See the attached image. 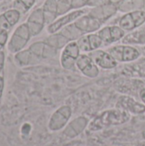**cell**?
I'll list each match as a JSON object with an SVG mask.
<instances>
[{
	"label": "cell",
	"mask_w": 145,
	"mask_h": 146,
	"mask_svg": "<svg viewBox=\"0 0 145 146\" xmlns=\"http://www.w3.org/2000/svg\"><path fill=\"white\" fill-rule=\"evenodd\" d=\"M35 1L36 0H14L12 7L21 14H25L33 6Z\"/></svg>",
	"instance_id": "20"
},
{
	"label": "cell",
	"mask_w": 145,
	"mask_h": 146,
	"mask_svg": "<svg viewBox=\"0 0 145 146\" xmlns=\"http://www.w3.org/2000/svg\"><path fill=\"white\" fill-rule=\"evenodd\" d=\"M21 13L15 9H10L0 15V29H4L10 31L13 27H15L21 18Z\"/></svg>",
	"instance_id": "11"
},
{
	"label": "cell",
	"mask_w": 145,
	"mask_h": 146,
	"mask_svg": "<svg viewBox=\"0 0 145 146\" xmlns=\"http://www.w3.org/2000/svg\"><path fill=\"white\" fill-rule=\"evenodd\" d=\"M15 61L19 66H26L37 62L38 61V56L28 49L27 50L16 53L15 56Z\"/></svg>",
	"instance_id": "17"
},
{
	"label": "cell",
	"mask_w": 145,
	"mask_h": 146,
	"mask_svg": "<svg viewBox=\"0 0 145 146\" xmlns=\"http://www.w3.org/2000/svg\"><path fill=\"white\" fill-rule=\"evenodd\" d=\"M42 9L45 23H52L57 15V0H46Z\"/></svg>",
	"instance_id": "18"
},
{
	"label": "cell",
	"mask_w": 145,
	"mask_h": 146,
	"mask_svg": "<svg viewBox=\"0 0 145 146\" xmlns=\"http://www.w3.org/2000/svg\"><path fill=\"white\" fill-rule=\"evenodd\" d=\"M118 109L127 111L134 115H141L145 113V105L138 103L135 99L130 97H121L117 102Z\"/></svg>",
	"instance_id": "9"
},
{
	"label": "cell",
	"mask_w": 145,
	"mask_h": 146,
	"mask_svg": "<svg viewBox=\"0 0 145 146\" xmlns=\"http://www.w3.org/2000/svg\"><path fill=\"white\" fill-rule=\"evenodd\" d=\"M72 115V110L69 106L64 105L60 107L51 115L48 127L50 131H59L63 128L68 122Z\"/></svg>",
	"instance_id": "3"
},
{
	"label": "cell",
	"mask_w": 145,
	"mask_h": 146,
	"mask_svg": "<svg viewBox=\"0 0 145 146\" xmlns=\"http://www.w3.org/2000/svg\"><path fill=\"white\" fill-rule=\"evenodd\" d=\"M79 56V47L76 42H71L64 48L62 56V66L66 69H71L73 68Z\"/></svg>",
	"instance_id": "5"
},
{
	"label": "cell",
	"mask_w": 145,
	"mask_h": 146,
	"mask_svg": "<svg viewBox=\"0 0 145 146\" xmlns=\"http://www.w3.org/2000/svg\"><path fill=\"white\" fill-rule=\"evenodd\" d=\"M5 62V53L3 50H0V74L3 69Z\"/></svg>",
	"instance_id": "24"
},
{
	"label": "cell",
	"mask_w": 145,
	"mask_h": 146,
	"mask_svg": "<svg viewBox=\"0 0 145 146\" xmlns=\"http://www.w3.org/2000/svg\"><path fill=\"white\" fill-rule=\"evenodd\" d=\"M3 90H4V79L2 75H0V101L3 94Z\"/></svg>",
	"instance_id": "25"
},
{
	"label": "cell",
	"mask_w": 145,
	"mask_h": 146,
	"mask_svg": "<svg viewBox=\"0 0 145 146\" xmlns=\"http://www.w3.org/2000/svg\"><path fill=\"white\" fill-rule=\"evenodd\" d=\"M139 96H140V98L141 100L143 101V103L145 104V88L142 89L140 91V93H139Z\"/></svg>",
	"instance_id": "26"
},
{
	"label": "cell",
	"mask_w": 145,
	"mask_h": 146,
	"mask_svg": "<svg viewBox=\"0 0 145 146\" xmlns=\"http://www.w3.org/2000/svg\"><path fill=\"white\" fill-rule=\"evenodd\" d=\"M116 61L119 62H131L138 59L140 53L133 47L126 45L115 46L109 50V52Z\"/></svg>",
	"instance_id": "4"
},
{
	"label": "cell",
	"mask_w": 145,
	"mask_h": 146,
	"mask_svg": "<svg viewBox=\"0 0 145 146\" xmlns=\"http://www.w3.org/2000/svg\"><path fill=\"white\" fill-rule=\"evenodd\" d=\"M115 7L113 4H105L93 9L90 15L97 18V20H103L111 16L115 13Z\"/></svg>",
	"instance_id": "19"
},
{
	"label": "cell",
	"mask_w": 145,
	"mask_h": 146,
	"mask_svg": "<svg viewBox=\"0 0 145 146\" xmlns=\"http://www.w3.org/2000/svg\"><path fill=\"white\" fill-rule=\"evenodd\" d=\"M32 35L26 23L19 25L13 32L11 38L7 44L9 51L13 54L21 51V50H23V48L28 43Z\"/></svg>",
	"instance_id": "2"
},
{
	"label": "cell",
	"mask_w": 145,
	"mask_h": 146,
	"mask_svg": "<svg viewBox=\"0 0 145 146\" xmlns=\"http://www.w3.org/2000/svg\"><path fill=\"white\" fill-rule=\"evenodd\" d=\"M94 62L103 68H114L117 66V61L108 52L103 50H94L90 54Z\"/></svg>",
	"instance_id": "10"
},
{
	"label": "cell",
	"mask_w": 145,
	"mask_h": 146,
	"mask_svg": "<svg viewBox=\"0 0 145 146\" xmlns=\"http://www.w3.org/2000/svg\"><path fill=\"white\" fill-rule=\"evenodd\" d=\"M84 14L83 10H77V11H73L58 20H56V21H53L52 23H50L48 26L47 31L50 33H54L56 32H57L59 29H61L62 27H64L65 25H67L68 23L76 20L77 18H79V16H81Z\"/></svg>",
	"instance_id": "14"
},
{
	"label": "cell",
	"mask_w": 145,
	"mask_h": 146,
	"mask_svg": "<svg viewBox=\"0 0 145 146\" xmlns=\"http://www.w3.org/2000/svg\"><path fill=\"white\" fill-rule=\"evenodd\" d=\"M76 65L78 68L81 71V73L87 77L95 78L99 74V70L97 67V64L94 62V61L91 58L90 56H79L76 62Z\"/></svg>",
	"instance_id": "8"
},
{
	"label": "cell",
	"mask_w": 145,
	"mask_h": 146,
	"mask_svg": "<svg viewBox=\"0 0 145 146\" xmlns=\"http://www.w3.org/2000/svg\"><path fill=\"white\" fill-rule=\"evenodd\" d=\"M124 30L121 27L115 26L104 27L98 33V35L103 42L107 44H110L121 39L122 37H124Z\"/></svg>",
	"instance_id": "13"
},
{
	"label": "cell",
	"mask_w": 145,
	"mask_h": 146,
	"mask_svg": "<svg viewBox=\"0 0 145 146\" xmlns=\"http://www.w3.org/2000/svg\"><path fill=\"white\" fill-rule=\"evenodd\" d=\"M74 24L83 33L92 32L100 27L99 20H97V18H95L91 15L81 17Z\"/></svg>",
	"instance_id": "16"
},
{
	"label": "cell",
	"mask_w": 145,
	"mask_h": 146,
	"mask_svg": "<svg viewBox=\"0 0 145 146\" xmlns=\"http://www.w3.org/2000/svg\"><path fill=\"white\" fill-rule=\"evenodd\" d=\"M72 9V0H57V15H62Z\"/></svg>",
	"instance_id": "21"
},
{
	"label": "cell",
	"mask_w": 145,
	"mask_h": 146,
	"mask_svg": "<svg viewBox=\"0 0 145 146\" xmlns=\"http://www.w3.org/2000/svg\"><path fill=\"white\" fill-rule=\"evenodd\" d=\"M88 124V120L85 117H78L66 127L64 134L68 138H74L84 131Z\"/></svg>",
	"instance_id": "15"
},
{
	"label": "cell",
	"mask_w": 145,
	"mask_h": 146,
	"mask_svg": "<svg viewBox=\"0 0 145 146\" xmlns=\"http://www.w3.org/2000/svg\"><path fill=\"white\" fill-rule=\"evenodd\" d=\"M9 31L4 29H0V50H3V48L9 42Z\"/></svg>",
	"instance_id": "22"
},
{
	"label": "cell",
	"mask_w": 145,
	"mask_h": 146,
	"mask_svg": "<svg viewBox=\"0 0 145 146\" xmlns=\"http://www.w3.org/2000/svg\"><path fill=\"white\" fill-rule=\"evenodd\" d=\"M145 21V12L135 10L125 15L120 21V26L123 30H132L141 26Z\"/></svg>",
	"instance_id": "6"
},
{
	"label": "cell",
	"mask_w": 145,
	"mask_h": 146,
	"mask_svg": "<svg viewBox=\"0 0 145 146\" xmlns=\"http://www.w3.org/2000/svg\"><path fill=\"white\" fill-rule=\"evenodd\" d=\"M88 0H72V8L77 9L86 4Z\"/></svg>",
	"instance_id": "23"
},
{
	"label": "cell",
	"mask_w": 145,
	"mask_h": 146,
	"mask_svg": "<svg viewBox=\"0 0 145 146\" xmlns=\"http://www.w3.org/2000/svg\"><path fill=\"white\" fill-rule=\"evenodd\" d=\"M1 1H2V0H0V2H1Z\"/></svg>",
	"instance_id": "27"
},
{
	"label": "cell",
	"mask_w": 145,
	"mask_h": 146,
	"mask_svg": "<svg viewBox=\"0 0 145 146\" xmlns=\"http://www.w3.org/2000/svg\"><path fill=\"white\" fill-rule=\"evenodd\" d=\"M26 25L32 36H37L41 33L45 24L43 9L38 8L33 10L26 20Z\"/></svg>",
	"instance_id": "7"
},
{
	"label": "cell",
	"mask_w": 145,
	"mask_h": 146,
	"mask_svg": "<svg viewBox=\"0 0 145 146\" xmlns=\"http://www.w3.org/2000/svg\"><path fill=\"white\" fill-rule=\"evenodd\" d=\"M130 119V114L123 110H110L104 111L93 119L90 123L89 129L98 131L109 126H116L127 122Z\"/></svg>",
	"instance_id": "1"
},
{
	"label": "cell",
	"mask_w": 145,
	"mask_h": 146,
	"mask_svg": "<svg viewBox=\"0 0 145 146\" xmlns=\"http://www.w3.org/2000/svg\"><path fill=\"white\" fill-rule=\"evenodd\" d=\"M103 40L97 34H89L81 37L77 44L79 47V50L84 51H94L102 45Z\"/></svg>",
	"instance_id": "12"
}]
</instances>
